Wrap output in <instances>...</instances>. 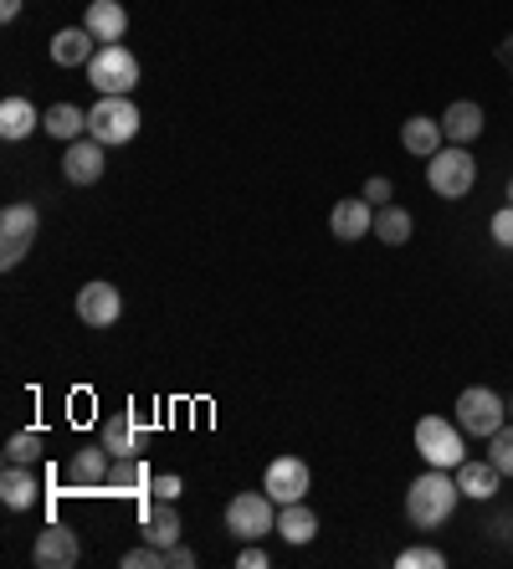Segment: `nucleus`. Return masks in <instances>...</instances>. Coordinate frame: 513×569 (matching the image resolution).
Returning a JSON list of instances; mask_svg holds the SVG:
<instances>
[{
	"label": "nucleus",
	"mask_w": 513,
	"mask_h": 569,
	"mask_svg": "<svg viewBox=\"0 0 513 569\" xmlns=\"http://www.w3.org/2000/svg\"><path fill=\"white\" fill-rule=\"evenodd\" d=\"M237 565H241V569H267V554L256 549V544H247V549L237 554Z\"/></svg>",
	"instance_id": "c9c22d12"
},
{
	"label": "nucleus",
	"mask_w": 513,
	"mask_h": 569,
	"mask_svg": "<svg viewBox=\"0 0 513 569\" xmlns=\"http://www.w3.org/2000/svg\"><path fill=\"white\" fill-rule=\"evenodd\" d=\"M277 534L288 538V544H308V538L319 534V513H313L303 498L283 502V508H277Z\"/></svg>",
	"instance_id": "5701e85b"
},
{
	"label": "nucleus",
	"mask_w": 513,
	"mask_h": 569,
	"mask_svg": "<svg viewBox=\"0 0 513 569\" xmlns=\"http://www.w3.org/2000/svg\"><path fill=\"white\" fill-rule=\"evenodd\" d=\"M103 144L93 134L87 139H72L68 144V159H62V175H68V185H98L103 180Z\"/></svg>",
	"instance_id": "f8f14e48"
},
{
	"label": "nucleus",
	"mask_w": 513,
	"mask_h": 569,
	"mask_svg": "<svg viewBox=\"0 0 513 569\" xmlns=\"http://www.w3.org/2000/svg\"><path fill=\"white\" fill-rule=\"evenodd\" d=\"M457 426L467 436H482V441H488L498 426H509V401H503V395H493L488 386L462 390V395H457Z\"/></svg>",
	"instance_id": "423d86ee"
},
{
	"label": "nucleus",
	"mask_w": 513,
	"mask_h": 569,
	"mask_svg": "<svg viewBox=\"0 0 513 569\" xmlns=\"http://www.w3.org/2000/svg\"><path fill=\"white\" fill-rule=\"evenodd\" d=\"M452 477H457V487H462V498H478V502H488L498 493V477H503V472L493 467V462H488V457H462V467L452 472Z\"/></svg>",
	"instance_id": "f3484780"
},
{
	"label": "nucleus",
	"mask_w": 513,
	"mask_h": 569,
	"mask_svg": "<svg viewBox=\"0 0 513 569\" xmlns=\"http://www.w3.org/2000/svg\"><path fill=\"white\" fill-rule=\"evenodd\" d=\"M83 26L98 36L103 47H108V42H123V32H129V11H123L119 0H93V5H87V16H83Z\"/></svg>",
	"instance_id": "a211bd4d"
},
{
	"label": "nucleus",
	"mask_w": 513,
	"mask_h": 569,
	"mask_svg": "<svg viewBox=\"0 0 513 569\" xmlns=\"http://www.w3.org/2000/svg\"><path fill=\"white\" fill-rule=\"evenodd\" d=\"M442 123L437 118H427V114H416V118H406L401 123V144H406L410 154H421V159H431V154L442 150Z\"/></svg>",
	"instance_id": "412c9836"
},
{
	"label": "nucleus",
	"mask_w": 513,
	"mask_h": 569,
	"mask_svg": "<svg viewBox=\"0 0 513 569\" xmlns=\"http://www.w3.org/2000/svg\"><path fill=\"white\" fill-rule=\"evenodd\" d=\"M36 226H41L36 205H5V211H0V268L5 272L26 257V247L36 241Z\"/></svg>",
	"instance_id": "6e6552de"
},
{
	"label": "nucleus",
	"mask_w": 513,
	"mask_h": 569,
	"mask_svg": "<svg viewBox=\"0 0 513 569\" xmlns=\"http://www.w3.org/2000/svg\"><path fill=\"white\" fill-rule=\"evenodd\" d=\"M308 483H313V472H308L303 457H277L273 467H267V477H262V487H267V498H273L277 508L303 498Z\"/></svg>",
	"instance_id": "9d476101"
},
{
	"label": "nucleus",
	"mask_w": 513,
	"mask_h": 569,
	"mask_svg": "<svg viewBox=\"0 0 513 569\" xmlns=\"http://www.w3.org/2000/svg\"><path fill=\"white\" fill-rule=\"evenodd\" d=\"M41 118H47V114H36L32 98H5V103H0V139H11V144H16V139H26L32 129H41Z\"/></svg>",
	"instance_id": "aec40b11"
},
{
	"label": "nucleus",
	"mask_w": 513,
	"mask_h": 569,
	"mask_svg": "<svg viewBox=\"0 0 513 569\" xmlns=\"http://www.w3.org/2000/svg\"><path fill=\"white\" fill-rule=\"evenodd\" d=\"M365 201H370V205H391V201H395V185L385 180V175H375V180H365Z\"/></svg>",
	"instance_id": "473e14b6"
},
{
	"label": "nucleus",
	"mask_w": 513,
	"mask_h": 569,
	"mask_svg": "<svg viewBox=\"0 0 513 569\" xmlns=\"http://www.w3.org/2000/svg\"><path fill=\"white\" fill-rule=\"evenodd\" d=\"M329 232L339 236V241H365V236L375 232V211H370V201L365 195H349V201L334 205V216H329Z\"/></svg>",
	"instance_id": "4468645a"
},
{
	"label": "nucleus",
	"mask_w": 513,
	"mask_h": 569,
	"mask_svg": "<svg viewBox=\"0 0 513 569\" xmlns=\"http://www.w3.org/2000/svg\"><path fill=\"white\" fill-rule=\"evenodd\" d=\"M493 534H498V538L513 534V519H509V513H498V519H493Z\"/></svg>",
	"instance_id": "58836bf2"
},
{
	"label": "nucleus",
	"mask_w": 513,
	"mask_h": 569,
	"mask_svg": "<svg viewBox=\"0 0 513 569\" xmlns=\"http://www.w3.org/2000/svg\"><path fill=\"white\" fill-rule=\"evenodd\" d=\"M93 42H98V36L87 32V26H68V32L51 36V62H57V68H87V62L98 57Z\"/></svg>",
	"instance_id": "2eb2a0df"
},
{
	"label": "nucleus",
	"mask_w": 513,
	"mask_h": 569,
	"mask_svg": "<svg viewBox=\"0 0 513 569\" xmlns=\"http://www.w3.org/2000/svg\"><path fill=\"white\" fill-rule=\"evenodd\" d=\"M87 134L98 139L103 150H114V144H129L139 134V108L129 98H98L87 108Z\"/></svg>",
	"instance_id": "0eeeda50"
},
{
	"label": "nucleus",
	"mask_w": 513,
	"mask_h": 569,
	"mask_svg": "<svg viewBox=\"0 0 513 569\" xmlns=\"http://www.w3.org/2000/svg\"><path fill=\"white\" fill-rule=\"evenodd\" d=\"M457 502H462L457 477H452L446 467H431V472H421V477L410 483V493H406V519L416 523V529H442V523L457 513Z\"/></svg>",
	"instance_id": "f257e3e1"
},
{
	"label": "nucleus",
	"mask_w": 513,
	"mask_h": 569,
	"mask_svg": "<svg viewBox=\"0 0 513 569\" xmlns=\"http://www.w3.org/2000/svg\"><path fill=\"white\" fill-rule=\"evenodd\" d=\"M87 83L98 87L103 98H129L139 87V57L129 47H119V42H108V47H98V57L87 62Z\"/></svg>",
	"instance_id": "f03ea898"
},
{
	"label": "nucleus",
	"mask_w": 513,
	"mask_h": 569,
	"mask_svg": "<svg viewBox=\"0 0 513 569\" xmlns=\"http://www.w3.org/2000/svg\"><path fill=\"white\" fill-rule=\"evenodd\" d=\"M427 185L442 195V201H462L473 185H478V165H473V154L452 144V150H437L427 165Z\"/></svg>",
	"instance_id": "7ed1b4c3"
},
{
	"label": "nucleus",
	"mask_w": 513,
	"mask_h": 569,
	"mask_svg": "<svg viewBox=\"0 0 513 569\" xmlns=\"http://www.w3.org/2000/svg\"><path fill=\"white\" fill-rule=\"evenodd\" d=\"M410 232H416V221H410L406 205L391 201V205H380V211H375V236L385 241V247H406Z\"/></svg>",
	"instance_id": "a878e982"
},
{
	"label": "nucleus",
	"mask_w": 513,
	"mask_h": 569,
	"mask_svg": "<svg viewBox=\"0 0 513 569\" xmlns=\"http://www.w3.org/2000/svg\"><path fill=\"white\" fill-rule=\"evenodd\" d=\"M32 559L41 569H72L77 559H83V544H77V534H72V529H62V523H47V529L36 534V544H32Z\"/></svg>",
	"instance_id": "1a4fd4ad"
},
{
	"label": "nucleus",
	"mask_w": 513,
	"mask_h": 569,
	"mask_svg": "<svg viewBox=\"0 0 513 569\" xmlns=\"http://www.w3.org/2000/svg\"><path fill=\"white\" fill-rule=\"evenodd\" d=\"M150 493L154 498H165V502H175L180 498V477H175V472H159V477L150 483Z\"/></svg>",
	"instance_id": "72a5a7b5"
},
{
	"label": "nucleus",
	"mask_w": 513,
	"mask_h": 569,
	"mask_svg": "<svg viewBox=\"0 0 513 569\" xmlns=\"http://www.w3.org/2000/svg\"><path fill=\"white\" fill-rule=\"evenodd\" d=\"M108 483H114V493H139V487L150 483V477H144V467H139L134 457H114V472H108Z\"/></svg>",
	"instance_id": "cd10ccee"
},
{
	"label": "nucleus",
	"mask_w": 513,
	"mask_h": 569,
	"mask_svg": "<svg viewBox=\"0 0 513 569\" xmlns=\"http://www.w3.org/2000/svg\"><path fill=\"white\" fill-rule=\"evenodd\" d=\"M226 529L241 538V544H256V538H267L277 529V508L267 498V487L262 493H237V498L226 502Z\"/></svg>",
	"instance_id": "39448f33"
},
{
	"label": "nucleus",
	"mask_w": 513,
	"mask_h": 569,
	"mask_svg": "<svg viewBox=\"0 0 513 569\" xmlns=\"http://www.w3.org/2000/svg\"><path fill=\"white\" fill-rule=\"evenodd\" d=\"M36 457H41V431H16L5 441V462H21V467H32Z\"/></svg>",
	"instance_id": "c85d7f7f"
},
{
	"label": "nucleus",
	"mask_w": 513,
	"mask_h": 569,
	"mask_svg": "<svg viewBox=\"0 0 513 569\" xmlns=\"http://www.w3.org/2000/svg\"><path fill=\"white\" fill-rule=\"evenodd\" d=\"M41 129H47L51 139H62V144H72V139L87 134V114L77 108V103H57V108H47V118H41Z\"/></svg>",
	"instance_id": "393cba45"
},
{
	"label": "nucleus",
	"mask_w": 513,
	"mask_h": 569,
	"mask_svg": "<svg viewBox=\"0 0 513 569\" xmlns=\"http://www.w3.org/2000/svg\"><path fill=\"white\" fill-rule=\"evenodd\" d=\"M144 538L150 544H159V549H170V544H180V513H175V502H150L144 508Z\"/></svg>",
	"instance_id": "4be33fe9"
},
{
	"label": "nucleus",
	"mask_w": 513,
	"mask_h": 569,
	"mask_svg": "<svg viewBox=\"0 0 513 569\" xmlns=\"http://www.w3.org/2000/svg\"><path fill=\"white\" fill-rule=\"evenodd\" d=\"M416 452L427 457V467H446L457 472L462 467V426L457 420H442V416H421L416 420Z\"/></svg>",
	"instance_id": "20e7f679"
},
{
	"label": "nucleus",
	"mask_w": 513,
	"mask_h": 569,
	"mask_svg": "<svg viewBox=\"0 0 513 569\" xmlns=\"http://www.w3.org/2000/svg\"><path fill=\"white\" fill-rule=\"evenodd\" d=\"M165 569H195V549H186V544H170V549H165Z\"/></svg>",
	"instance_id": "f704fd0d"
},
{
	"label": "nucleus",
	"mask_w": 513,
	"mask_h": 569,
	"mask_svg": "<svg viewBox=\"0 0 513 569\" xmlns=\"http://www.w3.org/2000/svg\"><path fill=\"white\" fill-rule=\"evenodd\" d=\"M498 62H503V68H509V78H513V36H503V42H498Z\"/></svg>",
	"instance_id": "e433bc0d"
},
{
	"label": "nucleus",
	"mask_w": 513,
	"mask_h": 569,
	"mask_svg": "<svg viewBox=\"0 0 513 569\" xmlns=\"http://www.w3.org/2000/svg\"><path fill=\"white\" fill-rule=\"evenodd\" d=\"M103 447L114 457H134L139 452V426H134V411H114L103 420Z\"/></svg>",
	"instance_id": "b1692460"
},
{
	"label": "nucleus",
	"mask_w": 513,
	"mask_h": 569,
	"mask_svg": "<svg viewBox=\"0 0 513 569\" xmlns=\"http://www.w3.org/2000/svg\"><path fill=\"white\" fill-rule=\"evenodd\" d=\"M123 313V298L114 283H87L83 293H77V319L87 323V329H114Z\"/></svg>",
	"instance_id": "9b49d317"
},
{
	"label": "nucleus",
	"mask_w": 513,
	"mask_h": 569,
	"mask_svg": "<svg viewBox=\"0 0 513 569\" xmlns=\"http://www.w3.org/2000/svg\"><path fill=\"white\" fill-rule=\"evenodd\" d=\"M509 205H513V180H509Z\"/></svg>",
	"instance_id": "ea45409f"
},
{
	"label": "nucleus",
	"mask_w": 513,
	"mask_h": 569,
	"mask_svg": "<svg viewBox=\"0 0 513 569\" xmlns=\"http://www.w3.org/2000/svg\"><path fill=\"white\" fill-rule=\"evenodd\" d=\"M108 472H114V452L108 447H83V452H72L68 462V483L72 487H103L108 483Z\"/></svg>",
	"instance_id": "dca6fc26"
},
{
	"label": "nucleus",
	"mask_w": 513,
	"mask_h": 569,
	"mask_svg": "<svg viewBox=\"0 0 513 569\" xmlns=\"http://www.w3.org/2000/svg\"><path fill=\"white\" fill-rule=\"evenodd\" d=\"M21 16V0H0V21H16Z\"/></svg>",
	"instance_id": "4c0bfd02"
},
{
	"label": "nucleus",
	"mask_w": 513,
	"mask_h": 569,
	"mask_svg": "<svg viewBox=\"0 0 513 569\" xmlns=\"http://www.w3.org/2000/svg\"><path fill=\"white\" fill-rule=\"evenodd\" d=\"M509 420H513V401H509Z\"/></svg>",
	"instance_id": "a19ab883"
},
{
	"label": "nucleus",
	"mask_w": 513,
	"mask_h": 569,
	"mask_svg": "<svg viewBox=\"0 0 513 569\" xmlns=\"http://www.w3.org/2000/svg\"><path fill=\"white\" fill-rule=\"evenodd\" d=\"M488 462H493L503 477H513V420H509V426H498V431L488 436Z\"/></svg>",
	"instance_id": "bb28decb"
},
{
	"label": "nucleus",
	"mask_w": 513,
	"mask_h": 569,
	"mask_svg": "<svg viewBox=\"0 0 513 569\" xmlns=\"http://www.w3.org/2000/svg\"><path fill=\"white\" fill-rule=\"evenodd\" d=\"M36 498H41V477L32 467H21V462H5V472H0V502L11 513H26Z\"/></svg>",
	"instance_id": "ddd939ff"
},
{
	"label": "nucleus",
	"mask_w": 513,
	"mask_h": 569,
	"mask_svg": "<svg viewBox=\"0 0 513 569\" xmlns=\"http://www.w3.org/2000/svg\"><path fill=\"white\" fill-rule=\"evenodd\" d=\"M488 232H493V247H509L513 251V205H503V211L488 221Z\"/></svg>",
	"instance_id": "2f4dec72"
},
{
	"label": "nucleus",
	"mask_w": 513,
	"mask_h": 569,
	"mask_svg": "<svg viewBox=\"0 0 513 569\" xmlns=\"http://www.w3.org/2000/svg\"><path fill=\"white\" fill-rule=\"evenodd\" d=\"M123 569H165V549H159V544H144V549H129L119 559Z\"/></svg>",
	"instance_id": "7c9ffc66"
},
{
	"label": "nucleus",
	"mask_w": 513,
	"mask_h": 569,
	"mask_svg": "<svg viewBox=\"0 0 513 569\" xmlns=\"http://www.w3.org/2000/svg\"><path fill=\"white\" fill-rule=\"evenodd\" d=\"M401 569H442L446 554L442 549H427V544H416V549H401V559H395Z\"/></svg>",
	"instance_id": "c756f323"
},
{
	"label": "nucleus",
	"mask_w": 513,
	"mask_h": 569,
	"mask_svg": "<svg viewBox=\"0 0 513 569\" xmlns=\"http://www.w3.org/2000/svg\"><path fill=\"white\" fill-rule=\"evenodd\" d=\"M482 123H488V118H482V103H452V108H446L442 114V134L452 139V144H473V139L482 134Z\"/></svg>",
	"instance_id": "6ab92c4d"
}]
</instances>
